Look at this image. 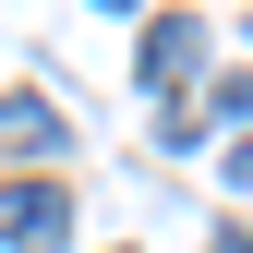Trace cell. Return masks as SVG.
<instances>
[{"label": "cell", "instance_id": "cell-4", "mask_svg": "<svg viewBox=\"0 0 253 253\" xmlns=\"http://www.w3.org/2000/svg\"><path fill=\"white\" fill-rule=\"evenodd\" d=\"M205 253H241V229H217V241H205Z\"/></svg>", "mask_w": 253, "mask_h": 253}, {"label": "cell", "instance_id": "cell-3", "mask_svg": "<svg viewBox=\"0 0 253 253\" xmlns=\"http://www.w3.org/2000/svg\"><path fill=\"white\" fill-rule=\"evenodd\" d=\"M0 157H60V109L48 97H0Z\"/></svg>", "mask_w": 253, "mask_h": 253}, {"label": "cell", "instance_id": "cell-1", "mask_svg": "<svg viewBox=\"0 0 253 253\" xmlns=\"http://www.w3.org/2000/svg\"><path fill=\"white\" fill-rule=\"evenodd\" d=\"M0 241L12 253H60L73 241V193H60V181H12V193H0Z\"/></svg>", "mask_w": 253, "mask_h": 253}, {"label": "cell", "instance_id": "cell-2", "mask_svg": "<svg viewBox=\"0 0 253 253\" xmlns=\"http://www.w3.org/2000/svg\"><path fill=\"white\" fill-rule=\"evenodd\" d=\"M193 60H205V37H193V24H145V60H133V73L169 97V84H193Z\"/></svg>", "mask_w": 253, "mask_h": 253}, {"label": "cell", "instance_id": "cell-5", "mask_svg": "<svg viewBox=\"0 0 253 253\" xmlns=\"http://www.w3.org/2000/svg\"><path fill=\"white\" fill-rule=\"evenodd\" d=\"M97 12H133V0H97Z\"/></svg>", "mask_w": 253, "mask_h": 253}]
</instances>
